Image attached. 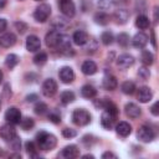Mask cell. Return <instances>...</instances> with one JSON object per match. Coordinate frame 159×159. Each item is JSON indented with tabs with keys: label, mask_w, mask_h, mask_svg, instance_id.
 Returning <instances> with one entry per match:
<instances>
[{
	"label": "cell",
	"mask_w": 159,
	"mask_h": 159,
	"mask_svg": "<svg viewBox=\"0 0 159 159\" xmlns=\"http://www.w3.org/2000/svg\"><path fill=\"white\" fill-rule=\"evenodd\" d=\"M36 142H37V145L40 147V149H42V150H52L57 144L56 137L45 130H41L40 133L36 134Z\"/></svg>",
	"instance_id": "obj_1"
},
{
	"label": "cell",
	"mask_w": 159,
	"mask_h": 159,
	"mask_svg": "<svg viewBox=\"0 0 159 159\" xmlns=\"http://www.w3.org/2000/svg\"><path fill=\"white\" fill-rule=\"evenodd\" d=\"M72 122L80 127L87 125L91 122V114L88 111H86L83 108H77L72 113Z\"/></svg>",
	"instance_id": "obj_2"
},
{
	"label": "cell",
	"mask_w": 159,
	"mask_h": 159,
	"mask_svg": "<svg viewBox=\"0 0 159 159\" xmlns=\"http://www.w3.org/2000/svg\"><path fill=\"white\" fill-rule=\"evenodd\" d=\"M51 15V6L48 4H40L34 11V19L37 22H45Z\"/></svg>",
	"instance_id": "obj_3"
},
{
	"label": "cell",
	"mask_w": 159,
	"mask_h": 159,
	"mask_svg": "<svg viewBox=\"0 0 159 159\" xmlns=\"http://www.w3.org/2000/svg\"><path fill=\"white\" fill-rule=\"evenodd\" d=\"M137 137L139 140H142L144 143H149L155 138V130L150 125L144 124V125L139 127V129L137 132Z\"/></svg>",
	"instance_id": "obj_4"
},
{
	"label": "cell",
	"mask_w": 159,
	"mask_h": 159,
	"mask_svg": "<svg viewBox=\"0 0 159 159\" xmlns=\"http://www.w3.org/2000/svg\"><path fill=\"white\" fill-rule=\"evenodd\" d=\"M57 48L58 51L63 55V56H73V50H72V46H71V41H70V37L66 36V35H62L61 36V40L57 45Z\"/></svg>",
	"instance_id": "obj_5"
},
{
	"label": "cell",
	"mask_w": 159,
	"mask_h": 159,
	"mask_svg": "<svg viewBox=\"0 0 159 159\" xmlns=\"http://www.w3.org/2000/svg\"><path fill=\"white\" fill-rule=\"evenodd\" d=\"M57 92V82L53 78H47L42 83V94L45 97H53Z\"/></svg>",
	"instance_id": "obj_6"
},
{
	"label": "cell",
	"mask_w": 159,
	"mask_h": 159,
	"mask_svg": "<svg viewBox=\"0 0 159 159\" xmlns=\"http://www.w3.org/2000/svg\"><path fill=\"white\" fill-rule=\"evenodd\" d=\"M21 112L20 109H17L16 107H10L6 109L5 112V119L7 123L10 124H20V120H21Z\"/></svg>",
	"instance_id": "obj_7"
},
{
	"label": "cell",
	"mask_w": 159,
	"mask_h": 159,
	"mask_svg": "<svg viewBox=\"0 0 159 159\" xmlns=\"http://www.w3.org/2000/svg\"><path fill=\"white\" fill-rule=\"evenodd\" d=\"M60 10L68 19L73 17L76 14V7L72 0H60Z\"/></svg>",
	"instance_id": "obj_8"
},
{
	"label": "cell",
	"mask_w": 159,
	"mask_h": 159,
	"mask_svg": "<svg viewBox=\"0 0 159 159\" xmlns=\"http://www.w3.org/2000/svg\"><path fill=\"white\" fill-rule=\"evenodd\" d=\"M61 36L62 34L58 31V30H51L46 34V37H45V42H46V46L47 47H51V48H55L57 47L60 40H61Z\"/></svg>",
	"instance_id": "obj_9"
},
{
	"label": "cell",
	"mask_w": 159,
	"mask_h": 159,
	"mask_svg": "<svg viewBox=\"0 0 159 159\" xmlns=\"http://www.w3.org/2000/svg\"><path fill=\"white\" fill-rule=\"evenodd\" d=\"M16 135H17V133H16V129H15L14 124L7 123V124H4V125L0 127V137H1L4 140L10 142V140H12Z\"/></svg>",
	"instance_id": "obj_10"
},
{
	"label": "cell",
	"mask_w": 159,
	"mask_h": 159,
	"mask_svg": "<svg viewBox=\"0 0 159 159\" xmlns=\"http://www.w3.org/2000/svg\"><path fill=\"white\" fill-rule=\"evenodd\" d=\"M134 57L132 56V55H129V53H123V55H120L118 58H117V66L119 67V68H123V70H125V68H129V67H132L133 65H134Z\"/></svg>",
	"instance_id": "obj_11"
},
{
	"label": "cell",
	"mask_w": 159,
	"mask_h": 159,
	"mask_svg": "<svg viewBox=\"0 0 159 159\" xmlns=\"http://www.w3.org/2000/svg\"><path fill=\"white\" fill-rule=\"evenodd\" d=\"M60 155H61L62 158H65V159H73V158H77V157L80 155V149L77 148V145L70 144V145L65 147V148L61 150Z\"/></svg>",
	"instance_id": "obj_12"
},
{
	"label": "cell",
	"mask_w": 159,
	"mask_h": 159,
	"mask_svg": "<svg viewBox=\"0 0 159 159\" xmlns=\"http://www.w3.org/2000/svg\"><path fill=\"white\" fill-rule=\"evenodd\" d=\"M25 46H26V50H27V51H30V52H36V51H39L40 47H41V41H40V39H39L36 35H30V36L26 39Z\"/></svg>",
	"instance_id": "obj_13"
},
{
	"label": "cell",
	"mask_w": 159,
	"mask_h": 159,
	"mask_svg": "<svg viewBox=\"0 0 159 159\" xmlns=\"http://www.w3.org/2000/svg\"><path fill=\"white\" fill-rule=\"evenodd\" d=\"M58 76H60V80H61L63 83H71V82H73V80H75V72H73V70H72L71 67H68V66L62 67V68L60 70V72H58Z\"/></svg>",
	"instance_id": "obj_14"
},
{
	"label": "cell",
	"mask_w": 159,
	"mask_h": 159,
	"mask_svg": "<svg viewBox=\"0 0 159 159\" xmlns=\"http://www.w3.org/2000/svg\"><path fill=\"white\" fill-rule=\"evenodd\" d=\"M137 98H138L139 102H142V103H147V102H149V101L153 98V92H152V89H150L149 87L143 86V87H140V88L138 89Z\"/></svg>",
	"instance_id": "obj_15"
},
{
	"label": "cell",
	"mask_w": 159,
	"mask_h": 159,
	"mask_svg": "<svg viewBox=\"0 0 159 159\" xmlns=\"http://www.w3.org/2000/svg\"><path fill=\"white\" fill-rule=\"evenodd\" d=\"M116 118H117V117H114V116L111 114L109 112L104 111V112L102 113V116H101V124H102V127L106 128V129H112L113 125H114Z\"/></svg>",
	"instance_id": "obj_16"
},
{
	"label": "cell",
	"mask_w": 159,
	"mask_h": 159,
	"mask_svg": "<svg viewBox=\"0 0 159 159\" xmlns=\"http://www.w3.org/2000/svg\"><path fill=\"white\" fill-rule=\"evenodd\" d=\"M16 43V36L12 32H6L0 36V46L1 47H11Z\"/></svg>",
	"instance_id": "obj_17"
},
{
	"label": "cell",
	"mask_w": 159,
	"mask_h": 159,
	"mask_svg": "<svg viewBox=\"0 0 159 159\" xmlns=\"http://www.w3.org/2000/svg\"><path fill=\"white\" fill-rule=\"evenodd\" d=\"M88 39H89V37H88L87 32L83 31V30H77V31H75L73 35H72L73 43L77 45V46H83V45L87 42Z\"/></svg>",
	"instance_id": "obj_18"
},
{
	"label": "cell",
	"mask_w": 159,
	"mask_h": 159,
	"mask_svg": "<svg viewBox=\"0 0 159 159\" xmlns=\"http://www.w3.org/2000/svg\"><path fill=\"white\" fill-rule=\"evenodd\" d=\"M124 111H125L127 117H129L132 119H135V118H138L142 114L140 108L135 103H127L125 107H124Z\"/></svg>",
	"instance_id": "obj_19"
},
{
	"label": "cell",
	"mask_w": 159,
	"mask_h": 159,
	"mask_svg": "<svg viewBox=\"0 0 159 159\" xmlns=\"http://www.w3.org/2000/svg\"><path fill=\"white\" fill-rule=\"evenodd\" d=\"M116 132H117V134L119 137L125 138L132 133V125L128 122H119L116 125Z\"/></svg>",
	"instance_id": "obj_20"
},
{
	"label": "cell",
	"mask_w": 159,
	"mask_h": 159,
	"mask_svg": "<svg viewBox=\"0 0 159 159\" xmlns=\"http://www.w3.org/2000/svg\"><path fill=\"white\" fill-rule=\"evenodd\" d=\"M132 43L135 48H144L145 45L148 43V36L144 34V32H138L133 40H132Z\"/></svg>",
	"instance_id": "obj_21"
},
{
	"label": "cell",
	"mask_w": 159,
	"mask_h": 159,
	"mask_svg": "<svg viewBox=\"0 0 159 159\" xmlns=\"http://www.w3.org/2000/svg\"><path fill=\"white\" fill-rule=\"evenodd\" d=\"M102 84H103V88H104V89H107V91H113V89L117 88L118 81H117V78H116L113 75H106V76L103 77Z\"/></svg>",
	"instance_id": "obj_22"
},
{
	"label": "cell",
	"mask_w": 159,
	"mask_h": 159,
	"mask_svg": "<svg viewBox=\"0 0 159 159\" xmlns=\"http://www.w3.org/2000/svg\"><path fill=\"white\" fill-rule=\"evenodd\" d=\"M81 70H82V72H83L86 76H92V75H94V73L97 72V65H96V62H93L92 60H86V61L82 63Z\"/></svg>",
	"instance_id": "obj_23"
},
{
	"label": "cell",
	"mask_w": 159,
	"mask_h": 159,
	"mask_svg": "<svg viewBox=\"0 0 159 159\" xmlns=\"http://www.w3.org/2000/svg\"><path fill=\"white\" fill-rule=\"evenodd\" d=\"M129 19V11L125 9H118L114 12V20L119 25H124Z\"/></svg>",
	"instance_id": "obj_24"
},
{
	"label": "cell",
	"mask_w": 159,
	"mask_h": 159,
	"mask_svg": "<svg viewBox=\"0 0 159 159\" xmlns=\"http://www.w3.org/2000/svg\"><path fill=\"white\" fill-rule=\"evenodd\" d=\"M81 96L87 99H92L97 96V89L91 84H84L81 88Z\"/></svg>",
	"instance_id": "obj_25"
},
{
	"label": "cell",
	"mask_w": 159,
	"mask_h": 159,
	"mask_svg": "<svg viewBox=\"0 0 159 159\" xmlns=\"http://www.w3.org/2000/svg\"><path fill=\"white\" fill-rule=\"evenodd\" d=\"M93 20H94V22H96V24L104 26V25H107V24L109 22V16H108L106 12L99 11V12H96V14H94Z\"/></svg>",
	"instance_id": "obj_26"
},
{
	"label": "cell",
	"mask_w": 159,
	"mask_h": 159,
	"mask_svg": "<svg viewBox=\"0 0 159 159\" xmlns=\"http://www.w3.org/2000/svg\"><path fill=\"white\" fill-rule=\"evenodd\" d=\"M140 60H142L143 65H144V66H148V67L154 63V56H153V53L149 52V51H147V50H143V51H142Z\"/></svg>",
	"instance_id": "obj_27"
},
{
	"label": "cell",
	"mask_w": 159,
	"mask_h": 159,
	"mask_svg": "<svg viewBox=\"0 0 159 159\" xmlns=\"http://www.w3.org/2000/svg\"><path fill=\"white\" fill-rule=\"evenodd\" d=\"M149 25H150V21H149V19H148L145 15H139V16L137 17V20H135V26H137L138 29H140V30L148 29Z\"/></svg>",
	"instance_id": "obj_28"
},
{
	"label": "cell",
	"mask_w": 159,
	"mask_h": 159,
	"mask_svg": "<svg viewBox=\"0 0 159 159\" xmlns=\"http://www.w3.org/2000/svg\"><path fill=\"white\" fill-rule=\"evenodd\" d=\"M120 89H122V92H123L124 94L130 96V94H133V93L135 92V84H134V82H132V81H125V82L122 83Z\"/></svg>",
	"instance_id": "obj_29"
},
{
	"label": "cell",
	"mask_w": 159,
	"mask_h": 159,
	"mask_svg": "<svg viewBox=\"0 0 159 159\" xmlns=\"http://www.w3.org/2000/svg\"><path fill=\"white\" fill-rule=\"evenodd\" d=\"M17 63H19V57H17V55H15V53H9V55L6 56V58H5V66H6L7 68L12 70Z\"/></svg>",
	"instance_id": "obj_30"
},
{
	"label": "cell",
	"mask_w": 159,
	"mask_h": 159,
	"mask_svg": "<svg viewBox=\"0 0 159 159\" xmlns=\"http://www.w3.org/2000/svg\"><path fill=\"white\" fill-rule=\"evenodd\" d=\"M60 99L63 104H70L75 101V93L72 91H63L60 96Z\"/></svg>",
	"instance_id": "obj_31"
},
{
	"label": "cell",
	"mask_w": 159,
	"mask_h": 159,
	"mask_svg": "<svg viewBox=\"0 0 159 159\" xmlns=\"http://www.w3.org/2000/svg\"><path fill=\"white\" fill-rule=\"evenodd\" d=\"M67 24H68L67 20H65L62 17H55V20L51 22L53 30H62V29H65L67 26Z\"/></svg>",
	"instance_id": "obj_32"
},
{
	"label": "cell",
	"mask_w": 159,
	"mask_h": 159,
	"mask_svg": "<svg viewBox=\"0 0 159 159\" xmlns=\"http://www.w3.org/2000/svg\"><path fill=\"white\" fill-rule=\"evenodd\" d=\"M113 40H114V36H113V34H112L111 31H104V32H102V35H101V41H102L103 45L109 46V45L113 43Z\"/></svg>",
	"instance_id": "obj_33"
},
{
	"label": "cell",
	"mask_w": 159,
	"mask_h": 159,
	"mask_svg": "<svg viewBox=\"0 0 159 159\" xmlns=\"http://www.w3.org/2000/svg\"><path fill=\"white\" fill-rule=\"evenodd\" d=\"M46 61H47V53L46 52L40 51L34 56V63L37 65V66H41V65L46 63Z\"/></svg>",
	"instance_id": "obj_34"
},
{
	"label": "cell",
	"mask_w": 159,
	"mask_h": 159,
	"mask_svg": "<svg viewBox=\"0 0 159 159\" xmlns=\"http://www.w3.org/2000/svg\"><path fill=\"white\" fill-rule=\"evenodd\" d=\"M20 125H21V128H22L24 130H29V129H32V128H34L35 122H34L32 118H30V117H25V118H21V120H20Z\"/></svg>",
	"instance_id": "obj_35"
},
{
	"label": "cell",
	"mask_w": 159,
	"mask_h": 159,
	"mask_svg": "<svg viewBox=\"0 0 159 159\" xmlns=\"http://www.w3.org/2000/svg\"><path fill=\"white\" fill-rule=\"evenodd\" d=\"M83 46H84L86 52H94V51L97 50V47H98V43H97V40H94V39H88L87 42H86Z\"/></svg>",
	"instance_id": "obj_36"
},
{
	"label": "cell",
	"mask_w": 159,
	"mask_h": 159,
	"mask_svg": "<svg viewBox=\"0 0 159 159\" xmlns=\"http://www.w3.org/2000/svg\"><path fill=\"white\" fill-rule=\"evenodd\" d=\"M129 35L128 34H125V32H120L118 36H117V41H118V43H119V46H122V47H127L128 45H129Z\"/></svg>",
	"instance_id": "obj_37"
},
{
	"label": "cell",
	"mask_w": 159,
	"mask_h": 159,
	"mask_svg": "<svg viewBox=\"0 0 159 159\" xmlns=\"http://www.w3.org/2000/svg\"><path fill=\"white\" fill-rule=\"evenodd\" d=\"M25 149H26V152H27V154L30 157H34V158L39 157L37 153H36V147H35V143L34 142H31V140L26 142L25 143Z\"/></svg>",
	"instance_id": "obj_38"
},
{
	"label": "cell",
	"mask_w": 159,
	"mask_h": 159,
	"mask_svg": "<svg viewBox=\"0 0 159 159\" xmlns=\"http://www.w3.org/2000/svg\"><path fill=\"white\" fill-rule=\"evenodd\" d=\"M97 5L101 10H109L114 6V0H98Z\"/></svg>",
	"instance_id": "obj_39"
},
{
	"label": "cell",
	"mask_w": 159,
	"mask_h": 159,
	"mask_svg": "<svg viewBox=\"0 0 159 159\" xmlns=\"http://www.w3.org/2000/svg\"><path fill=\"white\" fill-rule=\"evenodd\" d=\"M48 120L55 123V124H58L61 123V114L58 113L57 109H52L50 113H48Z\"/></svg>",
	"instance_id": "obj_40"
},
{
	"label": "cell",
	"mask_w": 159,
	"mask_h": 159,
	"mask_svg": "<svg viewBox=\"0 0 159 159\" xmlns=\"http://www.w3.org/2000/svg\"><path fill=\"white\" fill-rule=\"evenodd\" d=\"M34 109H35V113H36V114L42 116V114H45V113L47 112L48 107H47V104H46V103H43V102H37Z\"/></svg>",
	"instance_id": "obj_41"
},
{
	"label": "cell",
	"mask_w": 159,
	"mask_h": 159,
	"mask_svg": "<svg viewBox=\"0 0 159 159\" xmlns=\"http://www.w3.org/2000/svg\"><path fill=\"white\" fill-rule=\"evenodd\" d=\"M82 143L84 144V147L89 148L96 143V138L93 135H91V134H86V135L82 137Z\"/></svg>",
	"instance_id": "obj_42"
},
{
	"label": "cell",
	"mask_w": 159,
	"mask_h": 159,
	"mask_svg": "<svg viewBox=\"0 0 159 159\" xmlns=\"http://www.w3.org/2000/svg\"><path fill=\"white\" fill-rule=\"evenodd\" d=\"M138 75H139V77H140L142 80H148V78L150 77V72H149L148 66H142V67H139Z\"/></svg>",
	"instance_id": "obj_43"
},
{
	"label": "cell",
	"mask_w": 159,
	"mask_h": 159,
	"mask_svg": "<svg viewBox=\"0 0 159 159\" xmlns=\"http://www.w3.org/2000/svg\"><path fill=\"white\" fill-rule=\"evenodd\" d=\"M62 135L67 139H71V138H75L77 135V132L72 128H63L62 129Z\"/></svg>",
	"instance_id": "obj_44"
},
{
	"label": "cell",
	"mask_w": 159,
	"mask_h": 159,
	"mask_svg": "<svg viewBox=\"0 0 159 159\" xmlns=\"http://www.w3.org/2000/svg\"><path fill=\"white\" fill-rule=\"evenodd\" d=\"M10 145H11V148H12L14 150H19V149H20V147H21V140H20L19 135H16L12 140H10Z\"/></svg>",
	"instance_id": "obj_45"
},
{
	"label": "cell",
	"mask_w": 159,
	"mask_h": 159,
	"mask_svg": "<svg viewBox=\"0 0 159 159\" xmlns=\"http://www.w3.org/2000/svg\"><path fill=\"white\" fill-rule=\"evenodd\" d=\"M15 27H16V30H17L20 34H24V32L27 30V25H26L25 22H22V21L15 22Z\"/></svg>",
	"instance_id": "obj_46"
},
{
	"label": "cell",
	"mask_w": 159,
	"mask_h": 159,
	"mask_svg": "<svg viewBox=\"0 0 159 159\" xmlns=\"http://www.w3.org/2000/svg\"><path fill=\"white\" fill-rule=\"evenodd\" d=\"M92 5V0H81V7L83 11H87Z\"/></svg>",
	"instance_id": "obj_47"
},
{
	"label": "cell",
	"mask_w": 159,
	"mask_h": 159,
	"mask_svg": "<svg viewBox=\"0 0 159 159\" xmlns=\"http://www.w3.org/2000/svg\"><path fill=\"white\" fill-rule=\"evenodd\" d=\"M158 107H159V102H155V103L150 107V112H152L153 116H158V114H159V109H158Z\"/></svg>",
	"instance_id": "obj_48"
},
{
	"label": "cell",
	"mask_w": 159,
	"mask_h": 159,
	"mask_svg": "<svg viewBox=\"0 0 159 159\" xmlns=\"http://www.w3.org/2000/svg\"><path fill=\"white\" fill-rule=\"evenodd\" d=\"M6 27H7V21L5 19H0V32L5 31Z\"/></svg>",
	"instance_id": "obj_49"
},
{
	"label": "cell",
	"mask_w": 159,
	"mask_h": 159,
	"mask_svg": "<svg viewBox=\"0 0 159 159\" xmlns=\"http://www.w3.org/2000/svg\"><path fill=\"white\" fill-rule=\"evenodd\" d=\"M102 158H103V159H107V158H113V159H116L117 155H116L114 153H112V152H106V153L102 154Z\"/></svg>",
	"instance_id": "obj_50"
},
{
	"label": "cell",
	"mask_w": 159,
	"mask_h": 159,
	"mask_svg": "<svg viewBox=\"0 0 159 159\" xmlns=\"http://www.w3.org/2000/svg\"><path fill=\"white\" fill-rule=\"evenodd\" d=\"M37 98H39V97H37V94H35V93H31V94L26 96V101H27V102H35Z\"/></svg>",
	"instance_id": "obj_51"
},
{
	"label": "cell",
	"mask_w": 159,
	"mask_h": 159,
	"mask_svg": "<svg viewBox=\"0 0 159 159\" xmlns=\"http://www.w3.org/2000/svg\"><path fill=\"white\" fill-rule=\"evenodd\" d=\"M152 43H153V47L157 48V42H155V34H154V31H152Z\"/></svg>",
	"instance_id": "obj_52"
},
{
	"label": "cell",
	"mask_w": 159,
	"mask_h": 159,
	"mask_svg": "<svg viewBox=\"0 0 159 159\" xmlns=\"http://www.w3.org/2000/svg\"><path fill=\"white\" fill-rule=\"evenodd\" d=\"M6 1H7V0H0V9H2V7L6 5Z\"/></svg>",
	"instance_id": "obj_53"
},
{
	"label": "cell",
	"mask_w": 159,
	"mask_h": 159,
	"mask_svg": "<svg viewBox=\"0 0 159 159\" xmlns=\"http://www.w3.org/2000/svg\"><path fill=\"white\" fill-rule=\"evenodd\" d=\"M10 158H21V155L20 154H11Z\"/></svg>",
	"instance_id": "obj_54"
},
{
	"label": "cell",
	"mask_w": 159,
	"mask_h": 159,
	"mask_svg": "<svg viewBox=\"0 0 159 159\" xmlns=\"http://www.w3.org/2000/svg\"><path fill=\"white\" fill-rule=\"evenodd\" d=\"M83 158H89V159H93L94 157H93L92 154H86V155H83Z\"/></svg>",
	"instance_id": "obj_55"
},
{
	"label": "cell",
	"mask_w": 159,
	"mask_h": 159,
	"mask_svg": "<svg viewBox=\"0 0 159 159\" xmlns=\"http://www.w3.org/2000/svg\"><path fill=\"white\" fill-rule=\"evenodd\" d=\"M2 78H4V75H2V72L0 71V83L2 82Z\"/></svg>",
	"instance_id": "obj_56"
},
{
	"label": "cell",
	"mask_w": 159,
	"mask_h": 159,
	"mask_svg": "<svg viewBox=\"0 0 159 159\" xmlns=\"http://www.w3.org/2000/svg\"><path fill=\"white\" fill-rule=\"evenodd\" d=\"M0 155H4V152L1 150V148H0Z\"/></svg>",
	"instance_id": "obj_57"
},
{
	"label": "cell",
	"mask_w": 159,
	"mask_h": 159,
	"mask_svg": "<svg viewBox=\"0 0 159 159\" xmlns=\"http://www.w3.org/2000/svg\"><path fill=\"white\" fill-rule=\"evenodd\" d=\"M36 1H41V0H36Z\"/></svg>",
	"instance_id": "obj_58"
},
{
	"label": "cell",
	"mask_w": 159,
	"mask_h": 159,
	"mask_svg": "<svg viewBox=\"0 0 159 159\" xmlns=\"http://www.w3.org/2000/svg\"><path fill=\"white\" fill-rule=\"evenodd\" d=\"M0 106H1V102H0Z\"/></svg>",
	"instance_id": "obj_59"
}]
</instances>
